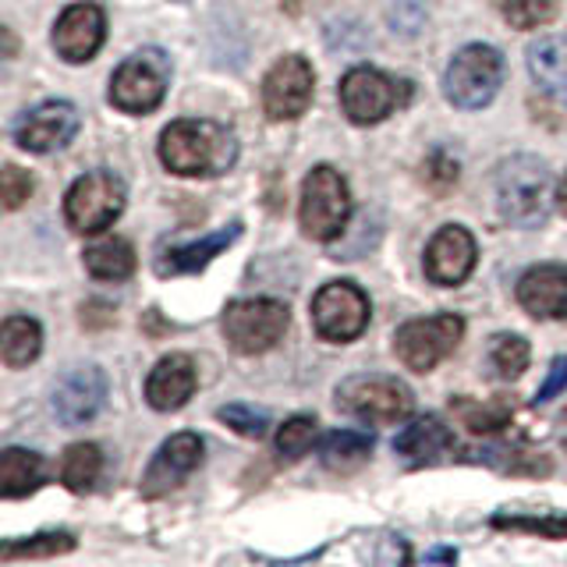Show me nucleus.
<instances>
[{
	"mask_svg": "<svg viewBox=\"0 0 567 567\" xmlns=\"http://www.w3.org/2000/svg\"><path fill=\"white\" fill-rule=\"evenodd\" d=\"M159 159L171 174L182 177H217L235 167L238 138L217 121L185 117L174 121L159 135Z\"/></svg>",
	"mask_w": 567,
	"mask_h": 567,
	"instance_id": "f257e3e1",
	"label": "nucleus"
},
{
	"mask_svg": "<svg viewBox=\"0 0 567 567\" xmlns=\"http://www.w3.org/2000/svg\"><path fill=\"white\" fill-rule=\"evenodd\" d=\"M554 177L539 156H511L496 171V209L514 227H539L549 213Z\"/></svg>",
	"mask_w": 567,
	"mask_h": 567,
	"instance_id": "f03ea898",
	"label": "nucleus"
},
{
	"mask_svg": "<svg viewBox=\"0 0 567 567\" xmlns=\"http://www.w3.org/2000/svg\"><path fill=\"white\" fill-rule=\"evenodd\" d=\"M351 217V192L341 171L333 167H312L309 177L301 182V203H298V220L301 230L312 241H333L348 227Z\"/></svg>",
	"mask_w": 567,
	"mask_h": 567,
	"instance_id": "7ed1b4c3",
	"label": "nucleus"
},
{
	"mask_svg": "<svg viewBox=\"0 0 567 567\" xmlns=\"http://www.w3.org/2000/svg\"><path fill=\"white\" fill-rule=\"evenodd\" d=\"M167 85H171V58L164 50L146 47L132 53V58L114 71L111 103L121 114H150L164 103Z\"/></svg>",
	"mask_w": 567,
	"mask_h": 567,
	"instance_id": "20e7f679",
	"label": "nucleus"
},
{
	"mask_svg": "<svg viewBox=\"0 0 567 567\" xmlns=\"http://www.w3.org/2000/svg\"><path fill=\"white\" fill-rule=\"evenodd\" d=\"M504 82V58L493 47L472 43L454 53L443 75V96L461 111H483Z\"/></svg>",
	"mask_w": 567,
	"mask_h": 567,
	"instance_id": "39448f33",
	"label": "nucleus"
},
{
	"mask_svg": "<svg viewBox=\"0 0 567 567\" xmlns=\"http://www.w3.org/2000/svg\"><path fill=\"white\" fill-rule=\"evenodd\" d=\"M291 312L274 298H238L224 312V337L238 354H262L288 333Z\"/></svg>",
	"mask_w": 567,
	"mask_h": 567,
	"instance_id": "423d86ee",
	"label": "nucleus"
},
{
	"mask_svg": "<svg viewBox=\"0 0 567 567\" xmlns=\"http://www.w3.org/2000/svg\"><path fill=\"white\" fill-rule=\"evenodd\" d=\"M124 209V182L114 171H89L64 195V220L79 235H100Z\"/></svg>",
	"mask_w": 567,
	"mask_h": 567,
	"instance_id": "0eeeda50",
	"label": "nucleus"
},
{
	"mask_svg": "<svg viewBox=\"0 0 567 567\" xmlns=\"http://www.w3.org/2000/svg\"><path fill=\"white\" fill-rule=\"evenodd\" d=\"M337 408H344L348 415L362 419L369 425H390L404 422L412 415L415 398L401 380L394 377H351L337 386Z\"/></svg>",
	"mask_w": 567,
	"mask_h": 567,
	"instance_id": "6e6552de",
	"label": "nucleus"
},
{
	"mask_svg": "<svg viewBox=\"0 0 567 567\" xmlns=\"http://www.w3.org/2000/svg\"><path fill=\"white\" fill-rule=\"evenodd\" d=\"M465 337V319L454 312H440L430 319H408L394 333V351L404 369L430 372L461 344Z\"/></svg>",
	"mask_w": 567,
	"mask_h": 567,
	"instance_id": "1a4fd4ad",
	"label": "nucleus"
},
{
	"mask_svg": "<svg viewBox=\"0 0 567 567\" xmlns=\"http://www.w3.org/2000/svg\"><path fill=\"white\" fill-rule=\"evenodd\" d=\"M312 327L323 341L348 344L369 327V298L351 280H330L312 298Z\"/></svg>",
	"mask_w": 567,
	"mask_h": 567,
	"instance_id": "9d476101",
	"label": "nucleus"
},
{
	"mask_svg": "<svg viewBox=\"0 0 567 567\" xmlns=\"http://www.w3.org/2000/svg\"><path fill=\"white\" fill-rule=\"evenodd\" d=\"M312 64L298 53L280 58L262 79V111L270 121H295L309 111L312 103Z\"/></svg>",
	"mask_w": 567,
	"mask_h": 567,
	"instance_id": "9b49d317",
	"label": "nucleus"
},
{
	"mask_svg": "<svg viewBox=\"0 0 567 567\" xmlns=\"http://www.w3.org/2000/svg\"><path fill=\"white\" fill-rule=\"evenodd\" d=\"M401 103L404 96L398 93V82L369 64L351 68L341 79V106L354 124H380Z\"/></svg>",
	"mask_w": 567,
	"mask_h": 567,
	"instance_id": "f8f14e48",
	"label": "nucleus"
},
{
	"mask_svg": "<svg viewBox=\"0 0 567 567\" xmlns=\"http://www.w3.org/2000/svg\"><path fill=\"white\" fill-rule=\"evenodd\" d=\"M79 132V111L64 100H47L14 121V142L29 153L64 150Z\"/></svg>",
	"mask_w": 567,
	"mask_h": 567,
	"instance_id": "ddd939ff",
	"label": "nucleus"
},
{
	"mask_svg": "<svg viewBox=\"0 0 567 567\" xmlns=\"http://www.w3.org/2000/svg\"><path fill=\"white\" fill-rule=\"evenodd\" d=\"M199 465H203L199 433H174L171 440H164V447L156 451L153 465L142 475V496L156 501V496L177 489Z\"/></svg>",
	"mask_w": 567,
	"mask_h": 567,
	"instance_id": "4468645a",
	"label": "nucleus"
},
{
	"mask_svg": "<svg viewBox=\"0 0 567 567\" xmlns=\"http://www.w3.org/2000/svg\"><path fill=\"white\" fill-rule=\"evenodd\" d=\"M425 277L440 288H457L461 280H468L475 270V238L465 227L447 224L425 245Z\"/></svg>",
	"mask_w": 567,
	"mask_h": 567,
	"instance_id": "2eb2a0df",
	"label": "nucleus"
},
{
	"mask_svg": "<svg viewBox=\"0 0 567 567\" xmlns=\"http://www.w3.org/2000/svg\"><path fill=\"white\" fill-rule=\"evenodd\" d=\"M106 401V377L96 365L71 369L53 390V412L64 425H85L103 412Z\"/></svg>",
	"mask_w": 567,
	"mask_h": 567,
	"instance_id": "dca6fc26",
	"label": "nucleus"
},
{
	"mask_svg": "<svg viewBox=\"0 0 567 567\" xmlns=\"http://www.w3.org/2000/svg\"><path fill=\"white\" fill-rule=\"evenodd\" d=\"M103 35H106V22L96 4H71L58 18V25H53V50L68 64H85L103 47Z\"/></svg>",
	"mask_w": 567,
	"mask_h": 567,
	"instance_id": "f3484780",
	"label": "nucleus"
},
{
	"mask_svg": "<svg viewBox=\"0 0 567 567\" xmlns=\"http://www.w3.org/2000/svg\"><path fill=\"white\" fill-rule=\"evenodd\" d=\"M518 306L536 319H567V266L543 262L522 274Z\"/></svg>",
	"mask_w": 567,
	"mask_h": 567,
	"instance_id": "a211bd4d",
	"label": "nucleus"
},
{
	"mask_svg": "<svg viewBox=\"0 0 567 567\" xmlns=\"http://www.w3.org/2000/svg\"><path fill=\"white\" fill-rule=\"evenodd\" d=\"M195 386H199V372H195L188 354H167L146 377V401L156 412H177V408L188 404Z\"/></svg>",
	"mask_w": 567,
	"mask_h": 567,
	"instance_id": "6ab92c4d",
	"label": "nucleus"
},
{
	"mask_svg": "<svg viewBox=\"0 0 567 567\" xmlns=\"http://www.w3.org/2000/svg\"><path fill=\"white\" fill-rule=\"evenodd\" d=\"M238 238H241V224H230V227L217 230V235H206L203 241H192V245H182V248H167V252L156 259V274L159 277L199 274L224 252V248L235 245Z\"/></svg>",
	"mask_w": 567,
	"mask_h": 567,
	"instance_id": "aec40b11",
	"label": "nucleus"
},
{
	"mask_svg": "<svg viewBox=\"0 0 567 567\" xmlns=\"http://www.w3.org/2000/svg\"><path fill=\"white\" fill-rule=\"evenodd\" d=\"M454 447V433L443 425L436 415H422L412 425H404L394 440V451L412 461V465H425V461H436L440 454H447Z\"/></svg>",
	"mask_w": 567,
	"mask_h": 567,
	"instance_id": "412c9836",
	"label": "nucleus"
},
{
	"mask_svg": "<svg viewBox=\"0 0 567 567\" xmlns=\"http://www.w3.org/2000/svg\"><path fill=\"white\" fill-rule=\"evenodd\" d=\"M528 71L536 85L557 103H567V40L564 35H546V40L528 47Z\"/></svg>",
	"mask_w": 567,
	"mask_h": 567,
	"instance_id": "4be33fe9",
	"label": "nucleus"
},
{
	"mask_svg": "<svg viewBox=\"0 0 567 567\" xmlns=\"http://www.w3.org/2000/svg\"><path fill=\"white\" fill-rule=\"evenodd\" d=\"M43 483V457L25 447H8L0 454V493L8 501L29 496L32 489H40Z\"/></svg>",
	"mask_w": 567,
	"mask_h": 567,
	"instance_id": "5701e85b",
	"label": "nucleus"
},
{
	"mask_svg": "<svg viewBox=\"0 0 567 567\" xmlns=\"http://www.w3.org/2000/svg\"><path fill=\"white\" fill-rule=\"evenodd\" d=\"M43 348V330L35 319L29 316H8L4 330H0V359L8 369H22L29 365Z\"/></svg>",
	"mask_w": 567,
	"mask_h": 567,
	"instance_id": "b1692460",
	"label": "nucleus"
},
{
	"mask_svg": "<svg viewBox=\"0 0 567 567\" xmlns=\"http://www.w3.org/2000/svg\"><path fill=\"white\" fill-rule=\"evenodd\" d=\"M85 270L96 280H128L135 274V252L128 241L103 238L85 248Z\"/></svg>",
	"mask_w": 567,
	"mask_h": 567,
	"instance_id": "393cba45",
	"label": "nucleus"
},
{
	"mask_svg": "<svg viewBox=\"0 0 567 567\" xmlns=\"http://www.w3.org/2000/svg\"><path fill=\"white\" fill-rule=\"evenodd\" d=\"M100 472H103V454L96 443H71L61 461V483L71 493H85L96 486Z\"/></svg>",
	"mask_w": 567,
	"mask_h": 567,
	"instance_id": "a878e982",
	"label": "nucleus"
},
{
	"mask_svg": "<svg viewBox=\"0 0 567 567\" xmlns=\"http://www.w3.org/2000/svg\"><path fill=\"white\" fill-rule=\"evenodd\" d=\"M372 451V436L362 433V430H337L323 440V447H319V454H323V465L327 468H354L362 465V461L369 457Z\"/></svg>",
	"mask_w": 567,
	"mask_h": 567,
	"instance_id": "bb28decb",
	"label": "nucleus"
},
{
	"mask_svg": "<svg viewBox=\"0 0 567 567\" xmlns=\"http://www.w3.org/2000/svg\"><path fill=\"white\" fill-rule=\"evenodd\" d=\"M75 549V539L68 532H43V536H32L25 543H4L0 546V560H40V557H61Z\"/></svg>",
	"mask_w": 567,
	"mask_h": 567,
	"instance_id": "cd10ccee",
	"label": "nucleus"
},
{
	"mask_svg": "<svg viewBox=\"0 0 567 567\" xmlns=\"http://www.w3.org/2000/svg\"><path fill=\"white\" fill-rule=\"evenodd\" d=\"M489 365L501 380H518L528 369V341L518 333H496L489 341Z\"/></svg>",
	"mask_w": 567,
	"mask_h": 567,
	"instance_id": "c85d7f7f",
	"label": "nucleus"
},
{
	"mask_svg": "<svg viewBox=\"0 0 567 567\" xmlns=\"http://www.w3.org/2000/svg\"><path fill=\"white\" fill-rule=\"evenodd\" d=\"M451 412L461 419V425H468L472 433H496L511 422V408L504 404H478L472 398H454Z\"/></svg>",
	"mask_w": 567,
	"mask_h": 567,
	"instance_id": "c756f323",
	"label": "nucleus"
},
{
	"mask_svg": "<svg viewBox=\"0 0 567 567\" xmlns=\"http://www.w3.org/2000/svg\"><path fill=\"white\" fill-rule=\"evenodd\" d=\"M496 8L514 29H539L557 18V0H496Z\"/></svg>",
	"mask_w": 567,
	"mask_h": 567,
	"instance_id": "7c9ffc66",
	"label": "nucleus"
},
{
	"mask_svg": "<svg viewBox=\"0 0 567 567\" xmlns=\"http://www.w3.org/2000/svg\"><path fill=\"white\" fill-rule=\"evenodd\" d=\"M312 440H316V419L309 415H295L280 425V433H277V451L284 461H298L301 454H309L312 447Z\"/></svg>",
	"mask_w": 567,
	"mask_h": 567,
	"instance_id": "2f4dec72",
	"label": "nucleus"
},
{
	"mask_svg": "<svg viewBox=\"0 0 567 567\" xmlns=\"http://www.w3.org/2000/svg\"><path fill=\"white\" fill-rule=\"evenodd\" d=\"M217 419L248 440H259V436H266V430H270V415H266L262 408H252V404H224L217 412Z\"/></svg>",
	"mask_w": 567,
	"mask_h": 567,
	"instance_id": "473e14b6",
	"label": "nucleus"
},
{
	"mask_svg": "<svg viewBox=\"0 0 567 567\" xmlns=\"http://www.w3.org/2000/svg\"><path fill=\"white\" fill-rule=\"evenodd\" d=\"M493 525L514 532H536L543 539H567V518H560V514H549V518H507V514H496Z\"/></svg>",
	"mask_w": 567,
	"mask_h": 567,
	"instance_id": "72a5a7b5",
	"label": "nucleus"
},
{
	"mask_svg": "<svg viewBox=\"0 0 567 567\" xmlns=\"http://www.w3.org/2000/svg\"><path fill=\"white\" fill-rule=\"evenodd\" d=\"M0 188H4V209H18L32 195V177L22 167L8 164L0 174Z\"/></svg>",
	"mask_w": 567,
	"mask_h": 567,
	"instance_id": "f704fd0d",
	"label": "nucleus"
},
{
	"mask_svg": "<svg viewBox=\"0 0 567 567\" xmlns=\"http://www.w3.org/2000/svg\"><path fill=\"white\" fill-rule=\"evenodd\" d=\"M560 390H567V354H560V359H554V365H549L543 386L536 390V404L554 401Z\"/></svg>",
	"mask_w": 567,
	"mask_h": 567,
	"instance_id": "c9c22d12",
	"label": "nucleus"
},
{
	"mask_svg": "<svg viewBox=\"0 0 567 567\" xmlns=\"http://www.w3.org/2000/svg\"><path fill=\"white\" fill-rule=\"evenodd\" d=\"M425 560H447V564H454L457 554H454V549H430V554H425Z\"/></svg>",
	"mask_w": 567,
	"mask_h": 567,
	"instance_id": "e433bc0d",
	"label": "nucleus"
},
{
	"mask_svg": "<svg viewBox=\"0 0 567 567\" xmlns=\"http://www.w3.org/2000/svg\"><path fill=\"white\" fill-rule=\"evenodd\" d=\"M557 199H560V209L567 213V174H564V182H560V192H557Z\"/></svg>",
	"mask_w": 567,
	"mask_h": 567,
	"instance_id": "4c0bfd02",
	"label": "nucleus"
}]
</instances>
